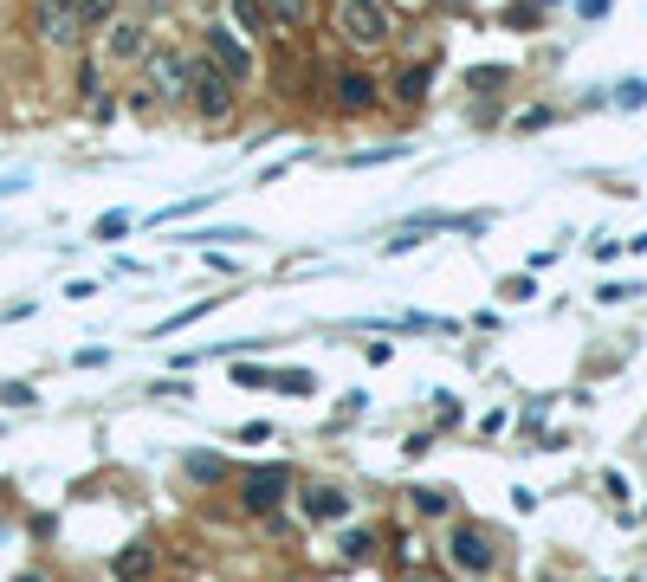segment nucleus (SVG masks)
<instances>
[{
	"label": "nucleus",
	"instance_id": "3",
	"mask_svg": "<svg viewBox=\"0 0 647 582\" xmlns=\"http://www.w3.org/2000/svg\"><path fill=\"white\" fill-rule=\"evenodd\" d=\"M337 26L356 39V46H382V39H389V13H382V0H337Z\"/></svg>",
	"mask_w": 647,
	"mask_h": 582
},
{
	"label": "nucleus",
	"instance_id": "10",
	"mask_svg": "<svg viewBox=\"0 0 647 582\" xmlns=\"http://www.w3.org/2000/svg\"><path fill=\"white\" fill-rule=\"evenodd\" d=\"M337 104H343V110H369V104H376L369 78H363V72H343V78H337Z\"/></svg>",
	"mask_w": 647,
	"mask_h": 582
},
{
	"label": "nucleus",
	"instance_id": "13",
	"mask_svg": "<svg viewBox=\"0 0 647 582\" xmlns=\"http://www.w3.org/2000/svg\"><path fill=\"white\" fill-rule=\"evenodd\" d=\"M259 7H266L272 26H298V20L311 13V0H259Z\"/></svg>",
	"mask_w": 647,
	"mask_h": 582
},
{
	"label": "nucleus",
	"instance_id": "7",
	"mask_svg": "<svg viewBox=\"0 0 647 582\" xmlns=\"http://www.w3.org/2000/svg\"><path fill=\"white\" fill-rule=\"evenodd\" d=\"M350 505H356V498L343 492V485H311V492H305V518H318V524H343V518H350Z\"/></svg>",
	"mask_w": 647,
	"mask_h": 582
},
{
	"label": "nucleus",
	"instance_id": "11",
	"mask_svg": "<svg viewBox=\"0 0 647 582\" xmlns=\"http://www.w3.org/2000/svg\"><path fill=\"white\" fill-rule=\"evenodd\" d=\"M188 479L195 485H220L227 479V460H220V453H188Z\"/></svg>",
	"mask_w": 647,
	"mask_h": 582
},
{
	"label": "nucleus",
	"instance_id": "23",
	"mask_svg": "<svg viewBox=\"0 0 647 582\" xmlns=\"http://www.w3.org/2000/svg\"><path fill=\"white\" fill-rule=\"evenodd\" d=\"M130 7H136V13H162V7H169V0H130Z\"/></svg>",
	"mask_w": 647,
	"mask_h": 582
},
{
	"label": "nucleus",
	"instance_id": "21",
	"mask_svg": "<svg viewBox=\"0 0 647 582\" xmlns=\"http://www.w3.org/2000/svg\"><path fill=\"white\" fill-rule=\"evenodd\" d=\"M123 227H130V214H104V220H98V240H117Z\"/></svg>",
	"mask_w": 647,
	"mask_h": 582
},
{
	"label": "nucleus",
	"instance_id": "19",
	"mask_svg": "<svg viewBox=\"0 0 647 582\" xmlns=\"http://www.w3.org/2000/svg\"><path fill=\"white\" fill-rule=\"evenodd\" d=\"M402 97H408V104H415V97H428V65H415V72L402 78Z\"/></svg>",
	"mask_w": 647,
	"mask_h": 582
},
{
	"label": "nucleus",
	"instance_id": "5",
	"mask_svg": "<svg viewBox=\"0 0 647 582\" xmlns=\"http://www.w3.org/2000/svg\"><path fill=\"white\" fill-rule=\"evenodd\" d=\"M208 52H214V65L233 78V85H246V78H253V52H246V39H233L227 26H208Z\"/></svg>",
	"mask_w": 647,
	"mask_h": 582
},
{
	"label": "nucleus",
	"instance_id": "1",
	"mask_svg": "<svg viewBox=\"0 0 647 582\" xmlns=\"http://www.w3.org/2000/svg\"><path fill=\"white\" fill-rule=\"evenodd\" d=\"M447 563L460 576H473V582H486L492 570H499V550H492V537L486 531H473V524H460V531L447 537Z\"/></svg>",
	"mask_w": 647,
	"mask_h": 582
},
{
	"label": "nucleus",
	"instance_id": "12",
	"mask_svg": "<svg viewBox=\"0 0 647 582\" xmlns=\"http://www.w3.org/2000/svg\"><path fill=\"white\" fill-rule=\"evenodd\" d=\"M149 563H156V557H149V544H130V550L117 557V582H143Z\"/></svg>",
	"mask_w": 647,
	"mask_h": 582
},
{
	"label": "nucleus",
	"instance_id": "9",
	"mask_svg": "<svg viewBox=\"0 0 647 582\" xmlns=\"http://www.w3.org/2000/svg\"><path fill=\"white\" fill-rule=\"evenodd\" d=\"M182 78H188V65L175 59V52H156V97H182L188 91Z\"/></svg>",
	"mask_w": 647,
	"mask_h": 582
},
{
	"label": "nucleus",
	"instance_id": "6",
	"mask_svg": "<svg viewBox=\"0 0 647 582\" xmlns=\"http://www.w3.org/2000/svg\"><path fill=\"white\" fill-rule=\"evenodd\" d=\"M39 33H46L52 46H72V39L85 33V20H78V0H39Z\"/></svg>",
	"mask_w": 647,
	"mask_h": 582
},
{
	"label": "nucleus",
	"instance_id": "8",
	"mask_svg": "<svg viewBox=\"0 0 647 582\" xmlns=\"http://www.w3.org/2000/svg\"><path fill=\"white\" fill-rule=\"evenodd\" d=\"M104 33H110V39H104V52H110V59H117V65H130V59H143V26H130V20H123V26H117V20H110V26H104Z\"/></svg>",
	"mask_w": 647,
	"mask_h": 582
},
{
	"label": "nucleus",
	"instance_id": "16",
	"mask_svg": "<svg viewBox=\"0 0 647 582\" xmlns=\"http://www.w3.org/2000/svg\"><path fill=\"white\" fill-rule=\"evenodd\" d=\"M227 13L240 26H266V7H259V0H227Z\"/></svg>",
	"mask_w": 647,
	"mask_h": 582
},
{
	"label": "nucleus",
	"instance_id": "24",
	"mask_svg": "<svg viewBox=\"0 0 647 582\" xmlns=\"http://www.w3.org/2000/svg\"><path fill=\"white\" fill-rule=\"evenodd\" d=\"M20 582H39V576H20Z\"/></svg>",
	"mask_w": 647,
	"mask_h": 582
},
{
	"label": "nucleus",
	"instance_id": "17",
	"mask_svg": "<svg viewBox=\"0 0 647 582\" xmlns=\"http://www.w3.org/2000/svg\"><path fill=\"white\" fill-rule=\"evenodd\" d=\"M415 505L434 518V511H447V505H453V492H440V485H421V492H415Z\"/></svg>",
	"mask_w": 647,
	"mask_h": 582
},
{
	"label": "nucleus",
	"instance_id": "14",
	"mask_svg": "<svg viewBox=\"0 0 647 582\" xmlns=\"http://www.w3.org/2000/svg\"><path fill=\"white\" fill-rule=\"evenodd\" d=\"M110 13H117V0H78V20L85 26H110Z\"/></svg>",
	"mask_w": 647,
	"mask_h": 582
},
{
	"label": "nucleus",
	"instance_id": "18",
	"mask_svg": "<svg viewBox=\"0 0 647 582\" xmlns=\"http://www.w3.org/2000/svg\"><path fill=\"white\" fill-rule=\"evenodd\" d=\"M369 550H376V537H369V531H350V537H343V557H356V563H363Z\"/></svg>",
	"mask_w": 647,
	"mask_h": 582
},
{
	"label": "nucleus",
	"instance_id": "20",
	"mask_svg": "<svg viewBox=\"0 0 647 582\" xmlns=\"http://www.w3.org/2000/svg\"><path fill=\"white\" fill-rule=\"evenodd\" d=\"M641 97H647V85H641V78H622V91H615V104H622V110H635Z\"/></svg>",
	"mask_w": 647,
	"mask_h": 582
},
{
	"label": "nucleus",
	"instance_id": "15",
	"mask_svg": "<svg viewBox=\"0 0 647 582\" xmlns=\"http://www.w3.org/2000/svg\"><path fill=\"white\" fill-rule=\"evenodd\" d=\"M285 388V395H311V388H318V376H311V369H285V376H272Z\"/></svg>",
	"mask_w": 647,
	"mask_h": 582
},
{
	"label": "nucleus",
	"instance_id": "22",
	"mask_svg": "<svg viewBox=\"0 0 647 582\" xmlns=\"http://www.w3.org/2000/svg\"><path fill=\"white\" fill-rule=\"evenodd\" d=\"M233 382H240V388H266L272 376H266V369H233Z\"/></svg>",
	"mask_w": 647,
	"mask_h": 582
},
{
	"label": "nucleus",
	"instance_id": "4",
	"mask_svg": "<svg viewBox=\"0 0 647 582\" xmlns=\"http://www.w3.org/2000/svg\"><path fill=\"white\" fill-rule=\"evenodd\" d=\"M285 492H292V473H285V466H259V473H246V479H240L246 511H272Z\"/></svg>",
	"mask_w": 647,
	"mask_h": 582
},
{
	"label": "nucleus",
	"instance_id": "2",
	"mask_svg": "<svg viewBox=\"0 0 647 582\" xmlns=\"http://www.w3.org/2000/svg\"><path fill=\"white\" fill-rule=\"evenodd\" d=\"M233 104H240V85H233V78L220 72L214 59H201V65H195V110H201V117H214V123H220V117H227Z\"/></svg>",
	"mask_w": 647,
	"mask_h": 582
}]
</instances>
